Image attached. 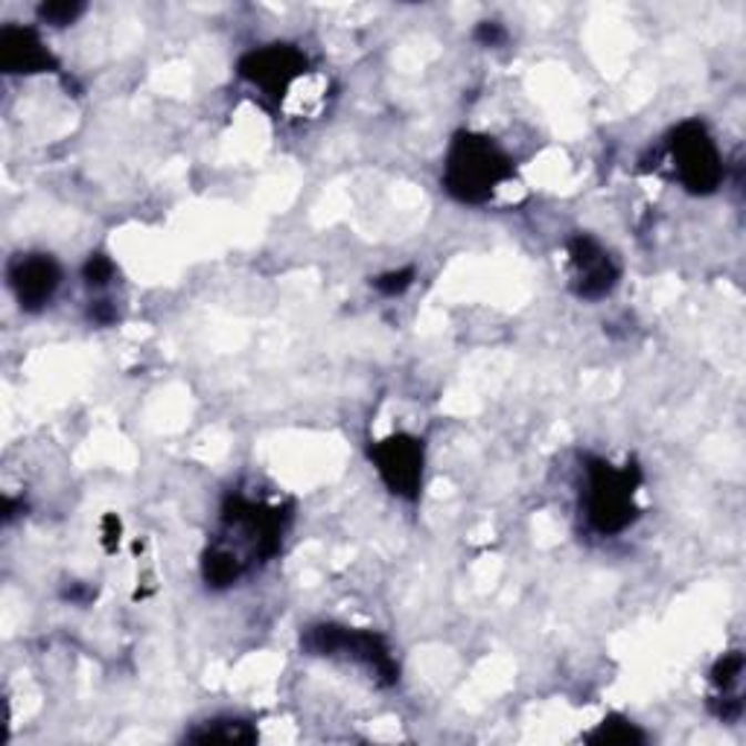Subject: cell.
I'll return each instance as SVG.
<instances>
[{"label": "cell", "instance_id": "9a60e30c", "mask_svg": "<svg viewBox=\"0 0 746 746\" xmlns=\"http://www.w3.org/2000/svg\"><path fill=\"white\" fill-rule=\"evenodd\" d=\"M740 674H744V653L740 651L723 653L721 660H717L715 671H712V683H715L717 688H723V692H729L732 685H738Z\"/></svg>", "mask_w": 746, "mask_h": 746}, {"label": "cell", "instance_id": "4fadbf2b", "mask_svg": "<svg viewBox=\"0 0 746 746\" xmlns=\"http://www.w3.org/2000/svg\"><path fill=\"white\" fill-rule=\"evenodd\" d=\"M586 744L595 746H642L647 744V735L638 729L636 723L621 715H610L606 721L597 723V729L586 735Z\"/></svg>", "mask_w": 746, "mask_h": 746}, {"label": "cell", "instance_id": "52a82bcc", "mask_svg": "<svg viewBox=\"0 0 746 746\" xmlns=\"http://www.w3.org/2000/svg\"><path fill=\"white\" fill-rule=\"evenodd\" d=\"M245 82L259 88L268 100L280 103L289 94L292 82L307 73V55L295 44H268V48L245 53L236 64Z\"/></svg>", "mask_w": 746, "mask_h": 746}, {"label": "cell", "instance_id": "3957f363", "mask_svg": "<svg viewBox=\"0 0 746 746\" xmlns=\"http://www.w3.org/2000/svg\"><path fill=\"white\" fill-rule=\"evenodd\" d=\"M284 528L286 513H280V508H266L245 495H228L225 508H222L225 534L219 536L216 545L234 551L248 569L254 560L263 563V560L275 558L284 542Z\"/></svg>", "mask_w": 746, "mask_h": 746}, {"label": "cell", "instance_id": "ba28073f", "mask_svg": "<svg viewBox=\"0 0 746 746\" xmlns=\"http://www.w3.org/2000/svg\"><path fill=\"white\" fill-rule=\"evenodd\" d=\"M569 257L574 268V295L586 300H601L619 286L621 268L595 236L578 234L569 239Z\"/></svg>", "mask_w": 746, "mask_h": 746}, {"label": "cell", "instance_id": "30bf717a", "mask_svg": "<svg viewBox=\"0 0 746 746\" xmlns=\"http://www.w3.org/2000/svg\"><path fill=\"white\" fill-rule=\"evenodd\" d=\"M0 71L9 76H32L59 71V62L32 27L7 24L0 30Z\"/></svg>", "mask_w": 746, "mask_h": 746}, {"label": "cell", "instance_id": "44dd1931", "mask_svg": "<svg viewBox=\"0 0 746 746\" xmlns=\"http://www.w3.org/2000/svg\"><path fill=\"white\" fill-rule=\"evenodd\" d=\"M21 511H24V504H18L16 499H9V495L3 499V522H12Z\"/></svg>", "mask_w": 746, "mask_h": 746}, {"label": "cell", "instance_id": "ac0fdd59", "mask_svg": "<svg viewBox=\"0 0 746 746\" xmlns=\"http://www.w3.org/2000/svg\"><path fill=\"white\" fill-rule=\"evenodd\" d=\"M476 41H479L481 48H502L504 41H508V32L495 21H484V24L476 27Z\"/></svg>", "mask_w": 746, "mask_h": 746}, {"label": "cell", "instance_id": "2e32d148", "mask_svg": "<svg viewBox=\"0 0 746 746\" xmlns=\"http://www.w3.org/2000/svg\"><path fill=\"white\" fill-rule=\"evenodd\" d=\"M82 277H85L88 286H94V289H103V286L111 284V277H114V263H111L105 254H91L82 268Z\"/></svg>", "mask_w": 746, "mask_h": 746}, {"label": "cell", "instance_id": "8fae6325", "mask_svg": "<svg viewBox=\"0 0 746 746\" xmlns=\"http://www.w3.org/2000/svg\"><path fill=\"white\" fill-rule=\"evenodd\" d=\"M190 744H257V729L239 717H213L184 735Z\"/></svg>", "mask_w": 746, "mask_h": 746}, {"label": "cell", "instance_id": "7c38bea8", "mask_svg": "<svg viewBox=\"0 0 746 746\" xmlns=\"http://www.w3.org/2000/svg\"><path fill=\"white\" fill-rule=\"evenodd\" d=\"M245 574V563L236 558L234 551L222 549L213 542L202 558V578L211 590H228Z\"/></svg>", "mask_w": 746, "mask_h": 746}, {"label": "cell", "instance_id": "8992f818", "mask_svg": "<svg viewBox=\"0 0 746 746\" xmlns=\"http://www.w3.org/2000/svg\"><path fill=\"white\" fill-rule=\"evenodd\" d=\"M370 461H374L379 479L386 481V488L394 495L409 499V502H415L417 495H420L426 461L423 440L397 432L370 447Z\"/></svg>", "mask_w": 746, "mask_h": 746}, {"label": "cell", "instance_id": "5bb4252c", "mask_svg": "<svg viewBox=\"0 0 746 746\" xmlns=\"http://www.w3.org/2000/svg\"><path fill=\"white\" fill-rule=\"evenodd\" d=\"M85 12V3L79 0H50L39 7V21L50 27H71Z\"/></svg>", "mask_w": 746, "mask_h": 746}, {"label": "cell", "instance_id": "ffe728a7", "mask_svg": "<svg viewBox=\"0 0 746 746\" xmlns=\"http://www.w3.org/2000/svg\"><path fill=\"white\" fill-rule=\"evenodd\" d=\"M91 318H94V321H100V324H111L114 318H117V313L109 307V300H96L94 307H91Z\"/></svg>", "mask_w": 746, "mask_h": 746}, {"label": "cell", "instance_id": "277c9868", "mask_svg": "<svg viewBox=\"0 0 746 746\" xmlns=\"http://www.w3.org/2000/svg\"><path fill=\"white\" fill-rule=\"evenodd\" d=\"M300 644H304V651L309 656H330V660L345 656V660L359 662L382 685H397V679H400V668L394 662L391 647L374 630L341 627V624H313L304 633Z\"/></svg>", "mask_w": 746, "mask_h": 746}, {"label": "cell", "instance_id": "6da1fadb", "mask_svg": "<svg viewBox=\"0 0 746 746\" xmlns=\"http://www.w3.org/2000/svg\"><path fill=\"white\" fill-rule=\"evenodd\" d=\"M513 178L511 157L499 150L493 137L458 132L443 164V190L463 205H484L504 181Z\"/></svg>", "mask_w": 746, "mask_h": 746}, {"label": "cell", "instance_id": "d6986e66", "mask_svg": "<svg viewBox=\"0 0 746 746\" xmlns=\"http://www.w3.org/2000/svg\"><path fill=\"white\" fill-rule=\"evenodd\" d=\"M103 542H105V549H109V551L117 549V542H120V519L114 517V513H109V517L103 519Z\"/></svg>", "mask_w": 746, "mask_h": 746}, {"label": "cell", "instance_id": "e0dca14e", "mask_svg": "<svg viewBox=\"0 0 746 746\" xmlns=\"http://www.w3.org/2000/svg\"><path fill=\"white\" fill-rule=\"evenodd\" d=\"M411 284H415V268H400V272H388V275H379L377 280H374V289H377L379 295H388V298H394V295H402V292L409 289Z\"/></svg>", "mask_w": 746, "mask_h": 746}, {"label": "cell", "instance_id": "7a4b0ae2", "mask_svg": "<svg viewBox=\"0 0 746 746\" xmlns=\"http://www.w3.org/2000/svg\"><path fill=\"white\" fill-rule=\"evenodd\" d=\"M642 484V470L636 463L613 467L604 458H586V522L601 536L627 531L638 519L636 490Z\"/></svg>", "mask_w": 746, "mask_h": 746}, {"label": "cell", "instance_id": "5b68a950", "mask_svg": "<svg viewBox=\"0 0 746 746\" xmlns=\"http://www.w3.org/2000/svg\"><path fill=\"white\" fill-rule=\"evenodd\" d=\"M671 161L676 178L694 196H712L723 184V157L699 120H685L671 132Z\"/></svg>", "mask_w": 746, "mask_h": 746}, {"label": "cell", "instance_id": "9c48e42d", "mask_svg": "<svg viewBox=\"0 0 746 746\" xmlns=\"http://www.w3.org/2000/svg\"><path fill=\"white\" fill-rule=\"evenodd\" d=\"M7 277L24 313H41L62 286V268L50 254H18L9 263Z\"/></svg>", "mask_w": 746, "mask_h": 746}]
</instances>
